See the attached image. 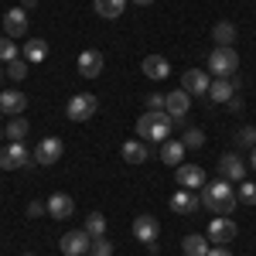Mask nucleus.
<instances>
[{
    "label": "nucleus",
    "instance_id": "nucleus-1",
    "mask_svg": "<svg viewBox=\"0 0 256 256\" xmlns=\"http://www.w3.org/2000/svg\"><path fill=\"white\" fill-rule=\"evenodd\" d=\"M239 195L232 192V184L226 181V178H218V181H208L205 188H202V205L208 208V212H216V216H229L232 208H236Z\"/></svg>",
    "mask_w": 256,
    "mask_h": 256
},
{
    "label": "nucleus",
    "instance_id": "nucleus-2",
    "mask_svg": "<svg viewBox=\"0 0 256 256\" xmlns=\"http://www.w3.org/2000/svg\"><path fill=\"white\" fill-rule=\"evenodd\" d=\"M171 123H174V120L168 116L164 110H147V113L137 120L134 130H137V137L144 140V144H164V140L171 137Z\"/></svg>",
    "mask_w": 256,
    "mask_h": 256
},
{
    "label": "nucleus",
    "instance_id": "nucleus-3",
    "mask_svg": "<svg viewBox=\"0 0 256 256\" xmlns=\"http://www.w3.org/2000/svg\"><path fill=\"white\" fill-rule=\"evenodd\" d=\"M239 68V52L236 48H212V55H208V76L212 79H229V76H236Z\"/></svg>",
    "mask_w": 256,
    "mask_h": 256
},
{
    "label": "nucleus",
    "instance_id": "nucleus-4",
    "mask_svg": "<svg viewBox=\"0 0 256 256\" xmlns=\"http://www.w3.org/2000/svg\"><path fill=\"white\" fill-rule=\"evenodd\" d=\"M99 110V99L92 92H76V96L65 102V116L72 120V123H86V120H92Z\"/></svg>",
    "mask_w": 256,
    "mask_h": 256
},
{
    "label": "nucleus",
    "instance_id": "nucleus-5",
    "mask_svg": "<svg viewBox=\"0 0 256 256\" xmlns=\"http://www.w3.org/2000/svg\"><path fill=\"white\" fill-rule=\"evenodd\" d=\"M31 154H34V164H41V168H52V164H58V160L65 158V144H62L58 137H44L38 147L31 150Z\"/></svg>",
    "mask_w": 256,
    "mask_h": 256
},
{
    "label": "nucleus",
    "instance_id": "nucleus-6",
    "mask_svg": "<svg viewBox=\"0 0 256 256\" xmlns=\"http://www.w3.org/2000/svg\"><path fill=\"white\" fill-rule=\"evenodd\" d=\"M34 160V154L24 147V144H7L4 150H0V168L4 171H18V168H28Z\"/></svg>",
    "mask_w": 256,
    "mask_h": 256
},
{
    "label": "nucleus",
    "instance_id": "nucleus-7",
    "mask_svg": "<svg viewBox=\"0 0 256 256\" xmlns=\"http://www.w3.org/2000/svg\"><path fill=\"white\" fill-rule=\"evenodd\" d=\"M236 232L239 229H236V222H232L229 216H216L205 236H208V242H216V246H229V242L236 239Z\"/></svg>",
    "mask_w": 256,
    "mask_h": 256
},
{
    "label": "nucleus",
    "instance_id": "nucleus-8",
    "mask_svg": "<svg viewBox=\"0 0 256 256\" xmlns=\"http://www.w3.org/2000/svg\"><path fill=\"white\" fill-rule=\"evenodd\" d=\"M89 246H92V236L86 232V229H72V232H65L58 242V250L65 256H86L89 253Z\"/></svg>",
    "mask_w": 256,
    "mask_h": 256
},
{
    "label": "nucleus",
    "instance_id": "nucleus-9",
    "mask_svg": "<svg viewBox=\"0 0 256 256\" xmlns=\"http://www.w3.org/2000/svg\"><path fill=\"white\" fill-rule=\"evenodd\" d=\"M208 86H212V76L202 72V68H188V72L181 76V89H184L188 96H208Z\"/></svg>",
    "mask_w": 256,
    "mask_h": 256
},
{
    "label": "nucleus",
    "instance_id": "nucleus-10",
    "mask_svg": "<svg viewBox=\"0 0 256 256\" xmlns=\"http://www.w3.org/2000/svg\"><path fill=\"white\" fill-rule=\"evenodd\" d=\"M174 181L181 184V188H188V192H198V188L208 184V181H205V171H202L198 164H178Z\"/></svg>",
    "mask_w": 256,
    "mask_h": 256
},
{
    "label": "nucleus",
    "instance_id": "nucleus-11",
    "mask_svg": "<svg viewBox=\"0 0 256 256\" xmlns=\"http://www.w3.org/2000/svg\"><path fill=\"white\" fill-rule=\"evenodd\" d=\"M102 65H106L102 52L86 48V52L79 55V76H82V79H99V76H102Z\"/></svg>",
    "mask_w": 256,
    "mask_h": 256
},
{
    "label": "nucleus",
    "instance_id": "nucleus-12",
    "mask_svg": "<svg viewBox=\"0 0 256 256\" xmlns=\"http://www.w3.org/2000/svg\"><path fill=\"white\" fill-rule=\"evenodd\" d=\"M218 174L226 178V181H246V160L239 158V154H222L218 158Z\"/></svg>",
    "mask_w": 256,
    "mask_h": 256
},
{
    "label": "nucleus",
    "instance_id": "nucleus-13",
    "mask_svg": "<svg viewBox=\"0 0 256 256\" xmlns=\"http://www.w3.org/2000/svg\"><path fill=\"white\" fill-rule=\"evenodd\" d=\"M158 236H160V222L154 216L144 212V216L134 218V239H140V242L147 246V242H158Z\"/></svg>",
    "mask_w": 256,
    "mask_h": 256
},
{
    "label": "nucleus",
    "instance_id": "nucleus-14",
    "mask_svg": "<svg viewBox=\"0 0 256 256\" xmlns=\"http://www.w3.org/2000/svg\"><path fill=\"white\" fill-rule=\"evenodd\" d=\"M198 208H202V195H195V192L178 188L174 195H171V212H178V216H192Z\"/></svg>",
    "mask_w": 256,
    "mask_h": 256
},
{
    "label": "nucleus",
    "instance_id": "nucleus-15",
    "mask_svg": "<svg viewBox=\"0 0 256 256\" xmlns=\"http://www.w3.org/2000/svg\"><path fill=\"white\" fill-rule=\"evenodd\" d=\"M4 34H7V38L28 34V10H24V7H10V10L4 14Z\"/></svg>",
    "mask_w": 256,
    "mask_h": 256
},
{
    "label": "nucleus",
    "instance_id": "nucleus-16",
    "mask_svg": "<svg viewBox=\"0 0 256 256\" xmlns=\"http://www.w3.org/2000/svg\"><path fill=\"white\" fill-rule=\"evenodd\" d=\"M188 110H192V96H188L184 89H174V92H168L164 113H168L171 120H184V116H188Z\"/></svg>",
    "mask_w": 256,
    "mask_h": 256
},
{
    "label": "nucleus",
    "instance_id": "nucleus-17",
    "mask_svg": "<svg viewBox=\"0 0 256 256\" xmlns=\"http://www.w3.org/2000/svg\"><path fill=\"white\" fill-rule=\"evenodd\" d=\"M28 110V96L24 92H18V89H4L0 92V113L4 116H20Z\"/></svg>",
    "mask_w": 256,
    "mask_h": 256
},
{
    "label": "nucleus",
    "instance_id": "nucleus-18",
    "mask_svg": "<svg viewBox=\"0 0 256 256\" xmlns=\"http://www.w3.org/2000/svg\"><path fill=\"white\" fill-rule=\"evenodd\" d=\"M140 68H144V76H147V79H154V82H160V79H168V76H171V65H168L164 55H147Z\"/></svg>",
    "mask_w": 256,
    "mask_h": 256
},
{
    "label": "nucleus",
    "instance_id": "nucleus-19",
    "mask_svg": "<svg viewBox=\"0 0 256 256\" xmlns=\"http://www.w3.org/2000/svg\"><path fill=\"white\" fill-rule=\"evenodd\" d=\"M44 205H48V216H52V218H68L72 212H76V202L65 195V192H55Z\"/></svg>",
    "mask_w": 256,
    "mask_h": 256
},
{
    "label": "nucleus",
    "instance_id": "nucleus-20",
    "mask_svg": "<svg viewBox=\"0 0 256 256\" xmlns=\"http://www.w3.org/2000/svg\"><path fill=\"white\" fill-rule=\"evenodd\" d=\"M184 150H188V147H184L181 140L168 137L164 144H160V160H164L168 168H178V164H184Z\"/></svg>",
    "mask_w": 256,
    "mask_h": 256
},
{
    "label": "nucleus",
    "instance_id": "nucleus-21",
    "mask_svg": "<svg viewBox=\"0 0 256 256\" xmlns=\"http://www.w3.org/2000/svg\"><path fill=\"white\" fill-rule=\"evenodd\" d=\"M208 250H212V242H208V236H202V232H192V236L181 239V253L184 256H208Z\"/></svg>",
    "mask_w": 256,
    "mask_h": 256
},
{
    "label": "nucleus",
    "instance_id": "nucleus-22",
    "mask_svg": "<svg viewBox=\"0 0 256 256\" xmlns=\"http://www.w3.org/2000/svg\"><path fill=\"white\" fill-rule=\"evenodd\" d=\"M126 4H130V0H92V10L106 20H116L120 14L126 10Z\"/></svg>",
    "mask_w": 256,
    "mask_h": 256
},
{
    "label": "nucleus",
    "instance_id": "nucleus-23",
    "mask_svg": "<svg viewBox=\"0 0 256 256\" xmlns=\"http://www.w3.org/2000/svg\"><path fill=\"white\" fill-rule=\"evenodd\" d=\"M212 38H216L218 48H232L236 44V24L232 20H218L216 28H212Z\"/></svg>",
    "mask_w": 256,
    "mask_h": 256
},
{
    "label": "nucleus",
    "instance_id": "nucleus-24",
    "mask_svg": "<svg viewBox=\"0 0 256 256\" xmlns=\"http://www.w3.org/2000/svg\"><path fill=\"white\" fill-rule=\"evenodd\" d=\"M232 96H236L232 79H212V86H208V99L212 102H229Z\"/></svg>",
    "mask_w": 256,
    "mask_h": 256
},
{
    "label": "nucleus",
    "instance_id": "nucleus-25",
    "mask_svg": "<svg viewBox=\"0 0 256 256\" xmlns=\"http://www.w3.org/2000/svg\"><path fill=\"white\" fill-rule=\"evenodd\" d=\"M120 154H123L126 164H144V160H147V144H144V140H126V144L120 147Z\"/></svg>",
    "mask_w": 256,
    "mask_h": 256
},
{
    "label": "nucleus",
    "instance_id": "nucleus-26",
    "mask_svg": "<svg viewBox=\"0 0 256 256\" xmlns=\"http://www.w3.org/2000/svg\"><path fill=\"white\" fill-rule=\"evenodd\" d=\"M24 62H31V65H38V62L48 58V41L44 38H31L28 44H24V55H20Z\"/></svg>",
    "mask_w": 256,
    "mask_h": 256
},
{
    "label": "nucleus",
    "instance_id": "nucleus-27",
    "mask_svg": "<svg viewBox=\"0 0 256 256\" xmlns=\"http://www.w3.org/2000/svg\"><path fill=\"white\" fill-rule=\"evenodd\" d=\"M4 134H7L10 144H24V137L31 134V123H28L24 116H10V123L4 126Z\"/></svg>",
    "mask_w": 256,
    "mask_h": 256
},
{
    "label": "nucleus",
    "instance_id": "nucleus-28",
    "mask_svg": "<svg viewBox=\"0 0 256 256\" xmlns=\"http://www.w3.org/2000/svg\"><path fill=\"white\" fill-rule=\"evenodd\" d=\"M86 232L92 239L106 236V216H102V212H89V216H86Z\"/></svg>",
    "mask_w": 256,
    "mask_h": 256
},
{
    "label": "nucleus",
    "instance_id": "nucleus-29",
    "mask_svg": "<svg viewBox=\"0 0 256 256\" xmlns=\"http://www.w3.org/2000/svg\"><path fill=\"white\" fill-rule=\"evenodd\" d=\"M28 65L31 62H24V58H14V62H7V68H4V76L10 82H20V79H28Z\"/></svg>",
    "mask_w": 256,
    "mask_h": 256
},
{
    "label": "nucleus",
    "instance_id": "nucleus-30",
    "mask_svg": "<svg viewBox=\"0 0 256 256\" xmlns=\"http://www.w3.org/2000/svg\"><path fill=\"white\" fill-rule=\"evenodd\" d=\"M14 58H20V48L14 44V38L0 34V62H14Z\"/></svg>",
    "mask_w": 256,
    "mask_h": 256
},
{
    "label": "nucleus",
    "instance_id": "nucleus-31",
    "mask_svg": "<svg viewBox=\"0 0 256 256\" xmlns=\"http://www.w3.org/2000/svg\"><path fill=\"white\" fill-rule=\"evenodd\" d=\"M181 144H184L188 150H195V147H202V144H205V134H202L198 126H188V130L181 134Z\"/></svg>",
    "mask_w": 256,
    "mask_h": 256
},
{
    "label": "nucleus",
    "instance_id": "nucleus-32",
    "mask_svg": "<svg viewBox=\"0 0 256 256\" xmlns=\"http://www.w3.org/2000/svg\"><path fill=\"white\" fill-rule=\"evenodd\" d=\"M86 256H113V242L106 236H96L92 239V246H89V253Z\"/></svg>",
    "mask_w": 256,
    "mask_h": 256
},
{
    "label": "nucleus",
    "instance_id": "nucleus-33",
    "mask_svg": "<svg viewBox=\"0 0 256 256\" xmlns=\"http://www.w3.org/2000/svg\"><path fill=\"white\" fill-rule=\"evenodd\" d=\"M239 202H242V205H256V184L253 181H239Z\"/></svg>",
    "mask_w": 256,
    "mask_h": 256
},
{
    "label": "nucleus",
    "instance_id": "nucleus-34",
    "mask_svg": "<svg viewBox=\"0 0 256 256\" xmlns=\"http://www.w3.org/2000/svg\"><path fill=\"white\" fill-rule=\"evenodd\" d=\"M236 140H239V147H250V150H253L256 147V126H242Z\"/></svg>",
    "mask_w": 256,
    "mask_h": 256
},
{
    "label": "nucleus",
    "instance_id": "nucleus-35",
    "mask_svg": "<svg viewBox=\"0 0 256 256\" xmlns=\"http://www.w3.org/2000/svg\"><path fill=\"white\" fill-rule=\"evenodd\" d=\"M164 102H168V96H160V92H150V96H147V110H164Z\"/></svg>",
    "mask_w": 256,
    "mask_h": 256
},
{
    "label": "nucleus",
    "instance_id": "nucleus-36",
    "mask_svg": "<svg viewBox=\"0 0 256 256\" xmlns=\"http://www.w3.org/2000/svg\"><path fill=\"white\" fill-rule=\"evenodd\" d=\"M44 212H48V205H44V202H31V205H28V216H31V218L44 216Z\"/></svg>",
    "mask_w": 256,
    "mask_h": 256
},
{
    "label": "nucleus",
    "instance_id": "nucleus-37",
    "mask_svg": "<svg viewBox=\"0 0 256 256\" xmlns=\"http://www.w3.org/2000/svg\"><path fill=\"white\" fill-rule=\"evenodd\" d=\"M226 106H229V113H242V99H239V96H232Z\"/></svg>",
    "mask_w": 256,
    "mask_h": 256
},
{
    "label": "nucleus",
    "instance_id": "nucleus-38",
    "mask_svg": "<svg viewBox=\"0 0 256 256\" xmlns=\"http://www.w3.org/2000/svg\"><path fill=\"white\" fill-rule=\"evenodd\" d=\"M208 256H232V253H229V246H212Z\"/></svg>",
    "mask_w": 256,
    "mask_h": 256
},
{
    "label": "nucleus",
    "instance_id": "nucleus-39",
    "mask_svg": "<svg viewBox=\"0 0 256 256\" xmlns=\"http://www.w3.org/2000/svg\"><path fill=\"white\" fill-rule=\"evenodd\" d=\"M20 7H24V10H34V7H38V0H20Z\"/></svg>",
    "mask_w": 256,
    "mask_h": 256
},
{
    "label": "nucleus",
    "instance_id": "nucleus-40",
    "mask_svg": "<svg viewBox=\"0 0 256 256\" xmlns=\"http://www.w3.org/2000/svg\"><path fill=\"white\" fill-rule=\"evenodd\" d=\"M250 168H253V171H256V147H253V150H250Z\"/></svg>",
    "mask_w": 256,
    "mask_h": 256
},
{
    "label": "nucleus",
    "instance_id": "nucleus-41",
    "mask_svg": "<svg viewBox=\"0 0 256 256\" xmlns=\"http://www.w3.org/2000/svg\"><path fill=\"white\" fill-rule=\"evenodd\" d=\"M130 4H137V7H147V4H154V0H130Z\"/></svg>",
    "mask_w": 256,
    "mask_h": 256
},
{
    "label": "nucleus",
    "instance_id": "nucleus-42",
    "mask_svg": "<svg viewBox=\"0 0 256 256\" xmlns=\"http://www.w3.org/2000/svg\"><path fill=\"white\" fill-rule=\"evenodd\" d=\"M4 137H7V134H4V126H0V140H4Z\"/></svg>",
    "mask_w": 256,
    "mask_h": 256
},
{
    "label": "nucleus",
    "instance_id": "nucleus-43",
    "mask_svg": "<svg viewBox=\"0 0 256 256\" xmlns=\"http://www.w3.org/2000/svg\"><path fill=\"white\" fill-rule=\"evenodd\" d=\"M4 79H7V76H4V68H0V82H4Z\"/></svg>",
    "mask_w": 256,
    "mask_h": 256
},
{
    "label": "nucleus",
    "instance_id": "nucleus-44",
    "mask_svg": "<svg viewBox=\"0 0 256 256\" xmlns=\"http://www.w3.org/2000/svg\"><path fill=\"white\" fill-rule=\"evenodd\" d=\"M20 256H34V253H20Z\"/></svg>",
    "mask_w": 256,
    "mask_h": 256
},
{
    "label": "nucleus",
    "instance_id": "nucleus-45",
    "mask_svg": "<svg viewBox=\"0 0 256 256\" xmlns=\"http://www.w3.org/2000/svg\"><path fill=\"white\" fill-rule=\"evenodd\" d=\"M0 116H4V113H0Z\"/></svg>",
    "mask_w": 256,
    "mask_h": 256
}]
</instances>
